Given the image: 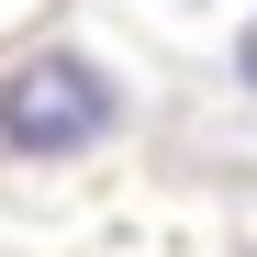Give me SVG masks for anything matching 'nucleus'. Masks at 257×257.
<instances>
[{
    "label": "nucleus",
    "mask_w": 257,
    "mask_h": 257,
    "mask_svg": "<svg viewBox=\"0 0 257 257\" xmlns=\"http://www.w3.org/2000/svg\"><path fill=\"white\" fill-rule=\"evenodd\" d=\"M112 123H123V78L90 45H34V56L0 67V157L67 168V157L112 146Z\"/></svg>",
    "instance_id": "f257e3e1"
},
{
    "label": "nucleus",
    "mask_w": 257,
    "mask_h": 257,
    "mask_svg": "<svg viewBox=\"0 0 257 257\" xmlns=\"http://www.w3.org/2000/svg\"><path fill=\"white\" fill-rule=\"evenodd\" d=\"M235 90H246V101H257V12H246V23H235Z\"/></svg>",
    "instance_id": "f03ea898"
}]
</instances>
